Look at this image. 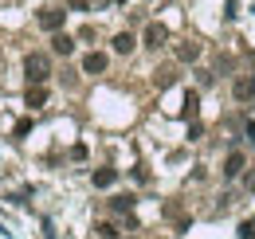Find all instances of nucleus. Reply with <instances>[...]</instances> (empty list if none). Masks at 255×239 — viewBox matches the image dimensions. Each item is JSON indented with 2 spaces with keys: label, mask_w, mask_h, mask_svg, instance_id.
Here are the masks:
<instances>
[{
  "label": "nucleus",
  "mask_w": 255,
  "mask_h": 239,
  "mask_svg": "<svg viewBox=\"0 0 255 239\" xmlns=\"http://www.w3.org/2000/svg\"><path fill=\"white\" fill-rule=\"evenodd\" d=\"M91 180H95V188H110V184L118 180V169L102 165V169H95V173H91Z\"/></svg>",
  "instance_id": "8"
},
{
  "label": "nucleus",
  "mask_w": 255,
  "mask_h": 239,
  "mask_svg": "<svg viewBox=\"0 0 255 239\" xmlns=\"http://www.w3.org/2000/svg\"><path fill=\"white\" fill-rule=\"evenodd\" d=\"M141 43H145L149 51L165 47V43H169V28H165V24H157V20H153V24H145V35H141Z\"/></svg>",
  "instance_id": "2"
},
{
  "label": "nucleus",
  "mask_w": 255,
  "mask_h": 239,
  "mask_svg": "<svg viewBox=\"0 0 255 239\" xmlns=\"http://www.w3.org/2000/svg\"><path fill=\"white\" fill-rule=\"evenodd\" d=\"M110 208H114V212H129V208H133V196H114Z\"/></svg>",
  "instance_id": "13"
},
{
  "label": "nucleus",
  "mask_w": 255,
  "mask_h": 239,
  "mask_svg": "<svg viewBox=\"0 0 255 239\" xmlns=\"http://www.w3.org/2000/svg\"><path fill=\"white\" fill-rule=\"evenodd\" d=\"M106 67H110V55H106V51H87V55H83V71H87V75H106Z\"/></svg>",
  "instance_id": "3"
},
{
  "label": "nucleus",
  "mask_w": 255,
  "mask_h": 239,
  "mask_svg": "<svg viewBox=\"0 0 255 239\" xmlns=\"http://www.w3.org/2000/svg\"><path fill=\"white\" fill-rule=\"evenodd\" d=\"M24 79L39 87V83H47L51 79V59L43 55V51H32V55H24Z\"/></svg>",
  "instance_id": "1"
},
{
  "label": "nucleus",
  "mask_w": 255,
  "mask_h": 239,
  "mask_svg": "<svg viewBox=\"0 0 255 239\" xmlns=\"http://www.w3.org/2000/svg\"><path fill=\"white\" fill-rule=\"evenodd\" d=\"M35 20H39V28H43V31H59V28H63V20H67V12H63V8H43Z\"/></svg>",
  "instance_id": "4"
},
{
  "label": "nucleus",
  "mask_w": 255,
  "mask_h": 239,
  "mask_svg": "<svg viewBox=\"0 0 255 239\" xmlns=\"http://www.w3.org/2000/svg\"><path fill=\"white\" fill-rule=\"evenodd\" d=\"M95 232H98L102 239H118V228H114V224H98Z\"/></svg>",
  "instance_id": "14"
},
{
  "label": "nucleus",
  "mask_w": 255,
  "mask_h": 239,
  "mask_svg": "<svg viewBox=\"0 0 255 239\" xmlns=\"http://www.w3.org/2000/svg\"><path fill=\"white\" fill-rule=\"evenodd\" d=\"M133 43H137V39H133L129 31H118V35H114V51H118V55H129V51H133Z\"/></svg>",
  "instance_id": "12"
},
{
  "label": "nucleus",
  "mask_w": 255,
  "mask_h": 239,
  "mask_svg": "<svg viewBox=\"0 0 255 239\" xmlns=\"http://www.w3.org/2000/svg\"><path fill=\"white\" fill-rule=\"evenodd\" d=\"M200 51H204V47H200V43H181V47H177V63H196L200 59Z\"/></svg>",
  "instance_id": "9"
},
{
  "label": "nucleus",
  "mask_w": 255,
  "mask_h": 239,
  "mask_svg": "<svg viewBox=\"0 0 255 239\" xmlns=\"http://www.w3.org/2000/svg\"><path fill=\"white\" fill-rule=\"evenodd\" d=\"M244 188H248V192H255V169L248 173V177H244Z\"/></svg>",
  "instance_id": "16"
},
{
  "label": "nucleus",
  "mask_w": 255,
  "mask_h": 239,
  "mask_svg": "<svg viewBox=\"0 0 255 239\" xmlns=\"http://www.w3.org/2000/svg\"><path fill=\"white\" fill-rule=\"evenodd\" d=\"M51 51H55V55H71V51H75V39H71V35H63V31H55Z\"/></svg>",
  "instance_id": "11"
},
{
  "label": "nucleus",
  "mask_w": 255,
  "mask_h": 239,
  "mask_svg": "<svg viewBox=\"0 0 255 239\" xmlns=\"http://www.w3.org/2000/svg\"><path fill=\"white\" fill-rule=\"evenodd\" d=\"M177 79H181V63H165V67H157V71H153V83H157L161 90H169Z\"/></svg>",
  "instance_id": "5"
},
{
  "label": "nucleus",
  "mask_w": 255,
  "mask_h": 239,
  "mask_svg": "<svg viewBox=\"0 0 255 239\" xmlns=\"http://www.w3.org/2000/svg\"><path fill=\"white\" fill-rule=\"evenodd\" d=\"M114 4H126V0H114Z\"/></svg>",
  "instance_id": "17"
},
{
  "label": "nucleus",
  "mask_w": 255,
  "mask_h": 239,
  "mask_svg": "<svg viewBox=\"0 0 255 239\" xmlns=\"http://www.w3.org/2000/svg\"><path fill=\"white\" fill-rule=\"evenodd\" d=\"M248 169V161H244V153H228V161H224V180H240V173Z\"/></svg>",
  "instance_id": "6"
},
{
  "label": "nucleus",
  "mask_w": 255,
  "mask_h": 239,
  "mask_svg": "<svg viewBox=\"0 0 255 239\" xmlns=\"http://www.w3.org/2000/svg\"><path fill=\"white\" fill-rule=\"evenodd\" d=\"M232 90H236L240 102H252V98H255V71H252V75H244V79H236V87H232Z\"/></svg>",
  "instance_id": "7"
},
{
  "label": "nucleus",
  "mask_w": 255,
  "mask_h": 239,
  "mask_svg": "<svg viewBox=\"0 0 255 239\" xmlns=\"http://www.w3.org/2000/svg\"><path fill=\"white\" fill-rule=\"evenodd\" d=\"M196 114V90H189V98H185V118Z\"/></svg>",
  "instance_id": "15"
},
{
  "label": "nucleus",
  "mask_w": 255,
  "mask_h": 239,
  "mask_svg": "<svg viewBox=\"0 0 255 239\" xmlns=\"http://www.w3.org/2000/svg\"><path fill=\"white\" fill-rule=\"evenodd\" d=\"M24 102H28L32 110H39V106H47V90H43V83H39V87H28V94H24Z\"/></svg>",
  "instance_id": "10"
}]
</instances>
